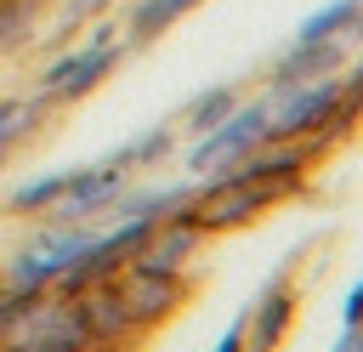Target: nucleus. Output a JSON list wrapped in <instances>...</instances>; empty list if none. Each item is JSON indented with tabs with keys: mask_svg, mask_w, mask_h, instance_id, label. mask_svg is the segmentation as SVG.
<instances>
[{
	"mask_svg": "<svg viewBox=\"0 0 363 352\" xmlns=\"http://www.w3.org/2000/svg\"><path fill=\"white\" fill-rule=\"evenodd\" d=\"M346 85L340 79H306V85H272L267 97V142L289 136H329L340 125Z\"/></svg>",
	"mask_w": 363,
	"mask_h": 352,
	"instance_id": "nucleus-1",
	"label": "nucleus"
},
{
	"mask_svg": "<svg viewBox=\"0 0 363 352\" xmlns=\"http://www.w3.org/2000/svg\"><path fill=\"white\" fill-rule=\"evenodd\" d=\"M85 233L79 227H57V233H45V238H34L28 250H17V261H11V273H6V290H17V295H34V290H51L79 255H85Z\"/></svg>",
	"mask_w": 363,
	"mask_h": 352,
	"instance_id": "nucleus-2",
	"label": "nucleus"
},
{
	"mask_svg": "<svg viewBox=\"0 0 363 352\" xmlns=\"http://www.w3.org/2000/svg\"><path fill=\"white\" fill-rule=\"evenodd\" d=\"M108 284H113V295H119V307H125V318H130L136 329L159 324V318L182 301V278H176V273H153V267H142V261H119V267L108 273Z\"/></svg>",
	"mask_w": 363,
	"mask_h": 352,
	"instance_id": "nucleus-3",
	"label": "nucleus"
},
{
	"mask_svg": "<svg viewBox=\"0 0 363 352\" xmlns=\"http://www.w3.org/2000/svg\"><path fill=\"white\" fill-rule=\"evenodd\" d=\"M119 187H125V165H119V159H113V165H74L68 187H62L57 204H51L57 227H79L85 216L108 210V204L119 199Z\"/></svg>",
	"mask_w": 363,
	"mask_h": 352,
	"instance_id": "nucleus-4",
	"label": "nucleus"
},
{
	"mask_svg": "<svg viewBox=\"0 0 363 352\" xmlns=\"http://www.w3.org/2000/svg\"><path fill=\"white\" fill-rule=\"evenodd\" d=\"M119 62V45H108V34H96L91 45H79V51H68V57H57L45 74H40V91L45 97H85L91 85H102L108 79V68Z\"/></svg>",
	"mask_w": 363,
	"mask_h": 352,
	"instance_id": "nucleus-5",
	"label": "nucleus"
},
{
	"mask_svg": "<svg viewBox=\"0 0 363 352\" xmlns=\"http://www.w3.org/2000/svg\"><path fill=\"white\" fill-rule=\"evenodd\" d=\"M261 142H267V102H238L216 131H204V142L193 148V170H204L216 159H238Z\"/></svg>",
	"mask_w": 363,
	"mask_h": 352,
	"instance_id": "nucleus-6",
	"label": "nucleus"
},
{
	"mask_svg": "<svg viewBox=\"0 0 363 352\" xmlns=\"http://www.w3.org/2000/svg\"><path fill=\"white\" fill-rule=\"evenodd\" d=\"M199 238H204V233H199L193 210H182V216L159 221V227L142 238V250H136L130 261H142V267H153V273H176V278H182V267H187V255H193V244H199Z\"/></svg>",
	"mask_w": 363,
	"mask_h": 352,
	"instance_id": "nucleus-7",
	"label": "nucleus"
},
{
	"mask_svg": "<svg viewBox=\"0 0 363 352\" xmlns=\"http://www.w3.org/2000/svg\"><path fill=\"white\" fill-rule=\"evenodd\" d=\"M74 307H79V318H85L91 346H96V352L119 346V341L136 329V324L125 318V307H119V295H113V284H108V278H96V284H85V290H74Z\"/></svg>",
	"mask_w": 363,
	"mask_h": 352,
	"instance_id": "nucleus-8",
	"label": "nucleus"
},
{
	"mask_svg": "<svg viewBox=\"0 0 363 352\" xmlns=\"http://www.w3.org/2000/svg\"><path fill=\"white\" fill-rule=\"evenodd\" d=\"M289 318H295V295H289L284 278H272V290H267V295L255 301V312L244 318V346H250V352H272V346L284 341Z\"/></svg>",
	"mask_w": 363,
	"mask_h": 352,
	"instance_id": "nucleus-9",
	"label": "nucleus"
},
{
	"mask_svg": "<svg viewBox=\"0 0 363 352\" xmlns=\"http://www.w3.org/2000/svg\"><path fill=\"white\" fill-rule=\"evenodd\" d=\"M340 40H312V45H289L272 68V85H306V79H329V68H340Z\"/></svg>",
	"mask_w": 363,
	"mask_h": 352,
	"instance_id": "nucleus-10",
	"label": "nucleus"
},
{
	"mask_svg": "<svg viewBox=\"0 0 363 352\" xmlns=\"http://www.w3.org/2000/svg\"><path fill=\"white\" fill-rule=\"evenodd\" d=\"M357 17H363V0H335V6L312 11V17L295 28V45H312V40H340Z\"/></svg>",
	"mask_w": 363,
	"mask_h": 352,
	"instance_id": "nucleus-11",
	"label": "nucleus"
},
{
	"mask_svg": "<svg viewBox=\"0 0 363 352\" xmlns=\"http://www.w3.org/2000/svg\"><path fill=\"white\" fill-rule=\"evenodd\" d=\"M233 108H238V91H233V85H216V91H204V97L187 108V131H216Z\"/></svg>",
	"mask_w": 363,
	"mask_h": 352,
	"instance_id": "nucleus-12",
	"label": "nucleus"
},
{
	"mask_svg": "<svg viewBox=\"0 0 363 352\" xmlns=\"http://www.w3.org/2000/svg\"><path fill=\"white\" fill-rule=\"evenodd\" d=\"M68 176H74V170H51V176H40V182H23V187L11 193V210H51L57 193L68 187Z\"/></svg>",
	"mask_w": 363,
	"mask_h": 352,
	"instance_id": "nucleus-13",
	"label": "nucleus"
},
{
	"mask_svg": "<svg viewBox=\"0 0 363 352\" xmlns=\"http://www.w3.org/2000/svg\"><path fill=\"white\" fill-rule=\"evenodd\" d=\"M193 6H199V0H142V6H136V17H130V23H136V40H147V34L170 28V23H176L182 11H193Z\"/></svg>",
	"mask_w": 363,
	"mask_h": 352,
	"instance_id": "nucleus-14",
	"label": "nucleus"
},
{
	"mask_svg": "<svg viewBox=\"0 0 363 352\" xmlns=\"http://www.w3.org/2000/svg\"><path fill=\"white\" fill-rule=\"evenodd\" d=\"M335 352H363V318L357 324H346V335H340V346Z\"/></svg>",
	"mask_w": 363,
	"mask_h": 352,
	"instance_id": "nucleus-15",
	"label": "nucleus"
},
{
	"mask_svg": "<svg viewBox=\"0 0 363 352\" xmlns=\"http://www.w3.org/2000/svg\"><path fill=\"white\" fill-rule=\"evenodd\" d=\"M0 301H6V278H0Z\"/></svg>",
	"mask_w": 363,
	"mask_h": 352,
	"instance_id": "nucleus-16",
	"label": "nucleus"
}]
</instances>
